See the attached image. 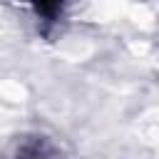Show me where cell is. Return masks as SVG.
<instances>
[{
    "label": "cell",
    "mask_w": 159,
    "mask_h": 159,
    "mask_svg": "<svg viewBox=\"0 0 159 159\" xmlns=\"http://www.w3.org/2000/svg\"><path fill=\"white\" fill-rule=\"evenodd\" d=\"M32 2H35V7H37L40 12H47V15H50V12H55V10L60 7L62 0H32Z\"/></svg>",
    "instance_id": "cell-1"
}]
</instances>
